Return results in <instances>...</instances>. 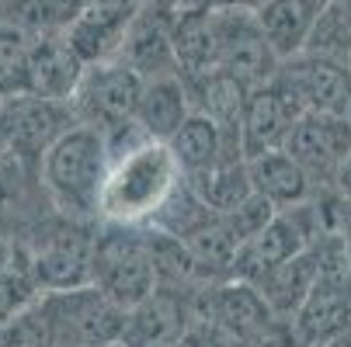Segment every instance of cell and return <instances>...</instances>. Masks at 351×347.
Returning <instances> with one entry per match:
<instances>
[{
  "label": "cell",
  "instance_id": "23",
  "mask_svg": "<svg viewBox=\"0 0 351 347\" xmlns=\"http://www.w3.org/2000/svg\"><path fill=\"white\" fill-rule=\"evenodd\" d=\"M303 53L337 60V63L351 66V8L344 4V0H330V4L317 14Z\"/></svg>",
  "mask_w": 351,
  "mask_h": 347
},
{
  "label": "cell",
  "instance_id": "32",
  "mask_svg": "<svg viewBox=\"0 0 351 347\" xmlns=\"http://www.w3.org/2000/svg\"><path fill=\"white\" fill-rule=\"evenodd\" d=\"M344 4H348V8H351V0H344Z\"/></svg>",
  "mask_w": 351,
  "mask_h": 347
},
{
  "label": "cell",
  "instance_id": "12",
  "mask_svg": "<svg viewBox=\"0 0 351 347\" xmlns=\"http://www.w3.org/2000/svg\"><path fill=\"white\" fill-rule=\"evenodd\" d=\"M84 63L70 49L63 31H38L28 38V53L21 66V87L25 97H42V101H70L80 83Z\"/></svg>",
  "mask_w": 351,
  "mask_h": 347
},
{
  "label": "cell",
  "instance_id": "6",
  "mask_svg": "<svg viewBox=\"0 0 351 347\" xmlns=\"http://www.w3.org/2000/svg\"><path fill=\"white\" fill-rule=\"evenodd\" d=\"M139 94H143V77L129 70L122 60L87 63L70 97V108L77 115V125L108 136L136 118Z\"/></svg>",
  "mask_w": 351,
  "mask_h": 347
},
{
  "label": "cell",
  "instance_id": "2",
  "mask_svg": "<svg viewBox=\"0 0 351 347\" xmlns=\"http://www.w3.org/2000/svg\"><path fill=\"white\" fill-rule=\"evenodd\" d=\"M181 170L167 150V142L146 139L129 153L108 164L101 198H97V222L119 226H146L164 198L178 188Z\"/></svg>",
  "mask_w": 351,
  "mask_h": 347
},
{
  "label": "cell",
  "instance_id": "8",
  "mask_svg": "<svg viewBox=\"0 0 351 347\" xmlns=\"http://www.w3.org/2000/svg\"><path fill=\"white\" fill-rule=\"evenodd\" d=\"M303 115H306L303 105L295 101V94L278 77H271L261 87H250L243 112H240V153H243V160L282 150L292 125Z\"/></svg>",
  "mask_w": 351,
  "mask_h": 347
},
{
  "label": "cell",
  "instance_id": "5",
  "mask_svg": "<svg viewBox=\"0 0 351 347\" xmlns=\"http://www.w3.org/2000/svg\"><path fill=\"white\" fill-rule=\"evenodd\" d=\"M295 347H324L344 330H351V271L341 254V240H320V274L306 303L289 320Z\"/></svg>",
  "mask_w": 351,
  "mask_h": 347
},
{
  "label": "cell",
  "instance_id": "1",
  "mask_svg": "<svg viewBox=\"0 0 351 347\" xmlns=\"http://www.w3.org/2000/svg\"><path fill=\"white\" fill-rule=\"evenodd\" d=\"M108 146L105 136L87 125L63 132L38 160V184L60 216L97 222V198L108 174Z\"/></svg>",
  "mask_w": 351,
  "mask_h": 347
},
{
  "label": "cell",
  "instance_id": "25",
  "mask_svg": "<svg viewBox=\"0 0 351 347\" xmlns=\"http://www.w3.org/2000/svg\"><path fill=\"white\" fill-rule=\"evenodd\" d=\"M38 288L25 268V257H18L14 264L0 268V320H11L18 316L21 309H28L35 299H38Z\"/></svg>",
  "mask_w": 351,
  "mask_h": 347
},
{
  "label": "cell",
  "instance_id": "14",
  "mask_svg": "<svg viewBox=\"0 0 351 347\" xmlns=\"http://www.w3.org/2000/svg\"><path fill=\"white\" fill-rule=\"evenodd\" d=\"M77 125L70 101H42V97H11V142L8 153L38 167L42 153L53 146L63 132Z\"/></svg>",
  "mask_w": 351,
  "mask_h": 347
},
{
  "label": "cell",
  "instance_id": "4",
  "mask_svg": "<svg viewBox=\"0 0 351 347\" xmlns=\"http://www.w3.org/2000/svg\"><path fill=\"white\" fill-rule=\"evenodd\" d=\"M49 347H105L122 340L125 309L108 303L94 285L42 292L35 299Z\"/></svg>",
  "mask_w": 351,
  "mask_h": 347
},
{
  "label": "cell",
  "instance_id": "31",
  "mask_svg": "<svg viewBox=\"0 0 351 347\" xmlns=\"http://www.w3.org/2000/svg\"><path fill=\"white\" fill-rule=\"evenodd\" d=\"M4 101H8V97H0V108H4Z\"/></svg>",
  "mask_w": 351,
  "mask_h": 347
},
{
  "label": "cell",
  "instance_id": "28",
  "mask_svg": "<svg viewBox=\"0 0 351 347\" xmlns=\"http://www.w3.org/2000/svg\"><path fill=\"white\" fill-rule=\"evenodd\" d=\"M334 191H341L344 198H351V150H348V157L341 160V167H337V174H334V184H330Z\"/></svg>",
  "mask_w": 351,
  "mask_h": 347
},
{
  "label": "cell",
  "instance_id": "22",
  "mask_svg": "<svg viewBox=\"0 0 351 347\" xmlns=\"http://www.w3.org/2000/svg\"><path fill=\"white\" fill-rule=\"evenodd\" d=\"M209 219H213V212L206 209V202L181 177L178 188L164 198V205L154 212V219H149L146 226H154V229H160V233H167V236H174V240L184 243L188 236H195L198 229H202Z\"/></svg>",
  "mask_w": 351,
  "mask_h": 347
},
{
  "label": "cell",
  "instance_id": "27",
  "mask_svg": "<svg viewBox=\"0 0 351 347\" xmlns=\"http://www.w3.org/2000/svg\"><path fill=\"white\" fill-rule=\"evenodd\" d=\"M171 347H237V340H233L226 330H219L216 323L191 316L188 326L181 330V337H178Z\"/></svg>",
  "mask_w": 351,
  "mask_h": 347
},
{
  "label": "cell",
  "instance_id": "26",
  "mask_svg": "<svg viewBox=\"0 0 351 347\" xmlns=\"http://www.w3.org/2000/svg\"><path fill=\"white\" fill-rule=\"evenodd\" d=\"M275 212H278L275 205H268L261 194L250 191V194L243 198V202H240L233 212H226V216H223V222L230 226V233L237 236V243H247L250 236H258V233L275 219Z\"/></svg>",
  "mask_w": 351,
  "mask_h": 347
},
{
  "label": "cell",
  "instance_id": "13",
  "mask_svg": "<svg viewBox=\"0 0 351 347\" xmlns=\"http://www.w3.org/2000/svg\"><path fill=\"white\" fill-rule=\"evenodd\" d=\"M49 212V198L38 184V170L11 153H0V236L21 243Z\"/></svg>",
  "mask_w": 351,
  "mask_h": 347
},
{
  "label": "cell",
  "instance_id": "9",
  "mask_svg": "<svg viewBox=\"0 0 351 347\" xmlns=\"http://www.w3.org/2000/svg\"><path fill=\"white\" fill-rule=\"evenodd\" d=\"M275 77L295 94L303 112H313V115L351 112V66L348 63L299 53V56L282 60Z\"/></svg>",
  "mask_w": 351,
  "mask_h": 347
},
{
  "label": "cell",
  "instance_id": "33",
  "mask_svg": "<svg viewBox=\"0 0 351 347\" xmlns=\"http://www.w3.org/2000/svg\"><path fill=\"white\" fill-rule=\"evenodd\" d=\"M348 118H351V112H348Z\"/></svg>",
  "mask_w": 351,
  "mask_h": 347
},
{
  "label": "cell",
  "instance_id": "3",
  "mask_svg": "<svg viewBox=\"0 0 351 347\" xmlns=\"http://www.w3.org/2000/svg\"><path fill=\"white\" fill-rule=\"evenodd\" d=\"M90 285L125 313L157 292V271L143 226L97 222L94 254H90Z\"/></svg>",
  "mask_w": 351,
  "mask_h": 347
},
{
  "label": "cell",
  "instance_id": "24",
  "mask_svg": "<svg viewBox=\"0 0 351 347\" xmlns=\"http://www.w3.org/2000/svg\"><path fill=\"white\" fill-rule=\"evenodd\" d=\"M28 38L32 35L18 25H0V97H18Z\"/></svg>",
  "mask_w": 351,
  "mask_h": 347
},
{
  "label": "cell",
  "instance_id": "18",
  "mask_svg": "<svg viewBox=\"0 0 351 347\" xmlns=\"http://www.w3.org/2000/svg\"><path fill=\"white\" fill-rule=\"evenodd\" d=\"M191 115V101H188V90L181 83L178 73H164V77H149L143 80V94H139V105H136V125L146 139L154 142H167L178 125Z\"/></svg>",
  "mask_w": 351,
  "mask_h": 347
},
{
  "label": "cell",
  "instance_id": "7",
  "mask_svg": "<svg viewBox=\"0 0 351 347\" xmlns=\"http://www.w3.org/2000/svg\"><path fill=\"white\" fill-rule=\"evenodd\" d=\"M213 11V35H216V70L233 77L237 83L261 87L275 77L278 56L258 25L250 8H209Z\"/></svg>",
  "mask_w": 351,
  "mask_h": 347
},
{
  "label": "cell",
  "instance_id": "21",
  "mask_svg": "<svg viewBox=\"0 0 351 347\" xmlns=\"http://www.w3.org/2000/svg\"><path fill=\"white\" fill-rule=\"evenodd\" d=\"M184 184L202 198L213 216L233 212L250 194V181H247V164L243 160H223V164H216V167H209L202 174L184 177Z\"/></svg>",
  "mask_w": 351,
  "mask_h": 347
},
{
  "label": "cell",
  "instance_id": "16",
  "mask_svg": "<svg viewBox=\"0 0 351 347\" xmlns=\"http://www.w3.org/2000/svg\"><path fill=\"white\" fill-rule=\"evenodd\" d=\"M317 274H320V240L313 246H306V250L292 254L289 261L268 268L254 281V288L261 292V299L268 303V309L278 320H292L295 309L306 303V295H310Z\"/></svg>",
  "mask_w": 351,
  "mask_h": 347
},
{
  "label": "cell",
  "instance_id": "20",
  "mask_svg": "<svg viewBox=\"0 0 351 347\" xmlns=\"http://www.w3.org/2000/svg\"><path fill=\"white\" fill-rule=\"evenodd\" d=\"M174 70L181 80L202 77L216 70V35H213V11L209 8H181L171 31Z\"/></svg>",
  "mask_w": 351,
  "mask_h": 347
},
{
  "label": "cell",
  "instance_id": "11",
  "mask_svg": "<svg viewBox=\"0 0 351 347\" xmlns=\"http://www.w3.org/2000/svg\"><path fill=\"white\" fill-rule=\"evenodd\" d=\"M178 11H181L178 0H143V8L125 28V38L115 60H122L143 80L178 73L174 53H171V31H174Z\"/></svg>",
  "mask_w": 351,
  "mask_h": 347
},
{
  "label": "cell",
  "instance_id": "19",
  "mask_svg": "<svg viewBox=\"0 0 351 347\" xmlns=\"http://www.w3.org/2000/svg\"><path fill=\"white\" fill-rule=\"evenodd\" d=\"M167 150H171L181 177L202 174V170H209V167H216L223 160H243L240 153H233L226 146L219 125L213 118H206V115H198V112H191L178 125V132L167 139Z\"/></svg>",
  "mask_w": 351,
  "mask_h": 347
},
{
  "label": "cell",
  "instance_id": "10",
  "mask_svg": "<svg viewBox=\"0 0 351 347\" xmlns=\"http://www.w3.org/2000/svg\"><path fill=\"white\" fill-rule=\"evenodd\" d=\"M282 150L310 174L317 191L330 188L341 160L351 150V118L348 115H313V112H306L292 125Z\"/></svg>",
  "mask_w": 351,
  "mask_h": 347
},
{
  "label": "cell",
  "instance_id": "29",
  "mask_svg": "<svg viewBox=\"0 0 351 347\" xmlns=\"http://www.w3.org/2000/svg\"><path fill=\"white\" fill-rule=\"evenodd\" d=\"M341 254H344V264H348V271H351V233L341 240Z\"/></svg>",
  "mask_w": 351,
  "mask_h": 347
},
{
  "label": "cell",
  "instance_id": "34",
  "mask_svg": "<svg viewBox=\"0 0 351 347\" xmlns=\"http://www.w3.org/2000/svg\"><path fill=\"white\" fill-rule=\"evenodd\" d=\"M178 4H181V0H178Z\"/></svg>",
  "mask_w": 351,
  "mask_h": 347
},
{
  "label": "cell",
  "instance_id": "15",
  "mask_svg": "<svg viewBox=\"0 0 351 347\" xmlns=\"http://www.w3.org/2000/svg\"><path fill=\"white\" fill-rule=\"evenodd\" d=\"M188 299L191 295L157 288L149 299H143L139 306H132L125 313V326H122L119 344H125V347H171L191 320Z\"/></svg>",
  "mask_w": 351,
  "mask_h": 347
},
{
  "label": "cell",
  "instance_id": "17",
  "mask_svg": "<svg viewBox=\"0 0 351 347\" xmlns=\"http://www.w3.org/2000/svg\"><path fill=\"white\" fill-rule=\"evenodd\" d=\"M247 164V181H250V191L261 194L268 205H275L278 212L282 209H292V205H303L317 194V184L310 181V174L299 167L285 150H271V153H261V157H250L243 160Z\"/></svg>",
  "mask_w": 351,
  "mask_h": 347
},
{
  "label": "cell",
  "instance_id": "30",
  "mask_svg": "<svg viewBox=\"0 0 351 347\" xmlns=\"http://www.w3.org/2000/svg\"><path fill=\"white\" fill-rule=\"evenodd\" d=\"M105 347H125V344H105Z\"/></svg>",
  "mask_w": 351,
  "mask_h": 347
}]
</instances>
